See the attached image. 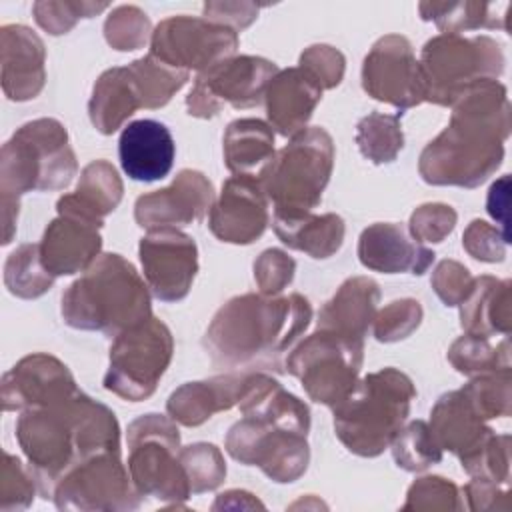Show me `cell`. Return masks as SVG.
<instances>
[{
    "mask_svg": "<svg viewBox=\"0 0 512 512\" xmlns=\"http://www.w3.org/2000/svg\"><path fill=\"white\" fill-rule=\"evenodd\" d=\"M300 68H304L322 88H334L344 74V56L332 46L316 44L302 52Z\"/></svg>",
    "mask_w": 512,
    "mask_h": 512,
    "instance_id": "f6af8a7d",
    "label": "cell"
},
{
    "mask_svg": "<svg viewBox=\"0 0 512 512\" xmlns=\"http://www.w3.org/2000/svg\"><path fill=\"white\" fill-rule=\"evenodd\" d=\"M394 460L408 472H418L442 460V448L436 444L430 426L422 420L410 422L390 442Z\"/></svg>",
    "mask_w": 512,
    "mask_h": 512,
    "instance_id": "74e56055",
    "label": "cell"
},
{
    "mask_svg": "<svg viewBox=\"0 0 512 512\" xmlns=\"http://www.w3.org/2000/svg\"><path fill=\"white\" fill-rule=\"evenodd\" d=\"M380 292L378 284L370 278L358 276L346 280L340 290L328 300L318 314V328H330L348 336L364 338L374 312Z\"/></svg>",
    "mask_w": 512,
    "mask_h": 512,
    "instance_id": "83f0119b",
    "label": "cell"
},
{
    "mask_svg": "<svg viewBox=\"0 0 512 512\" xmlns=\"http://www.w3.org/2000/svg\"><path fill=\"white\" fill-rule=\"evenodd\" d=\"M466 496L472 510H486V508H510V492L508 484L500 488L498 482L476 478L472 476V482L466 484Z\"/></svg>",
    "mask_w": 512,
    "mask_h": 512,
    "instance_id": "681fc988",
    "label": "cell"
},
{
    "mask_svg": "<svg viewBox=\"0 0 512 512\" xmlns=\"http://www.w3.org/2000/svg\"><path fill=\"white\" fill-rule=\"evenodd\" d=\"M274 158V132L256 118L234 120L224 134V160L230 172L254 176L266 170Z\"/></svg>",
    "mask_w": 512,
    "mask_h": 512,
    "instance_id": "4dcf8cb0",
    "label": "cell"
},
{
    "mask_svg": "<svg viewBox=\"0 0 512 512\" xmlns=\"http://www.w3.org/2000/svg\"><path fill=\"white\" fill-rule=\"evenodd\" d=\"M512 376L510 368H502L496 372L474 376L470 384H466L462 390L476 408V412L484 420L508 416L512 408Z\"/></svg>",
    "mask_w": 512,
    "mask_h": 512,
    "instance_id": "f35d334b",
    "label": "cell"
},
{
    "mask_svg": "<svg viewBox=\"0 0 512 512\" xmlns=\"http://www.w3.org/2000/svg\"><path fill=\"white\" fill-rule=\"evenodd\" d=\"M250 372L216 376L202 382H188L172 392L166 408L172 420L184 426H198L214 412L240 402Z\"/></svg>",
    "mask_w": 512,
    "mask_h": 512,
    "instance_id": "484cf974",
    "label": "cell"
},
{
    "mask_svg": "<svg viewBox=\"0 0 512 512\" xmlns=\"http://www.w3.org/2000/svg\"><path fill=\"white\" fill-rule=\"evenodd\" d=\"M414 396L412 380L396 368L368 374L334 406L338 438L358 456H378L400 432Z\"/></svg>",
    "mask_w": 512,
    "mask_h": 512,
    "instance_id": "8992f818",
    "label": "cell"
},
{
    "mask_svg": "<svg viewBox=\"0 0 512 512\" xmlns=\"http://www.w3.org/2000/svg\"><path fill=\"white\" fill-rule=\"evenodd\" d=\"M432 286L446 306H458L470 294L474 278L462 264L454 260H444L434 270Z\"/></svg>",
    "mask_w": 512,
    "mask_h": 512,
    "instance_id": "c3c4849f",
    "label": "cell"
},
{
    "mask_svg": "<svg viewBox=\"0 0 512 512\" xmlns=\"http://www.w3.org/2000/svg\"><path fill=\"white\" fill-rule=\"evenodd\" d=\"M422 308L418 300H394L374 318V336L380 342H396L418 328Z\"/></svg>",
    "mask_w": 512,
    "mask_h": 512,
    "instance_id": "b9f144b4",
    "label": "cell"
},
{
    "mask_svg": "<svg viewBox=\"0 0 512 512\" xmlns=\"http://www.w3.org/2000/svg\"><path fill=\"white\" fill-rule=\"evenodd\" d=\"M58 208V218L50 222L40 246V260L52 276L76 274L86 270L100 252V226L68 208Z\"/></svg>",
    "mask_w": 512,
    "mask_h": 512,
    "instance_id": "ffe728a7",
    "label": "cell"
},
{
    "mask_svg": "<svg viewBox=\"0 0 512 512\" xmlns=\"http://www.w3.org/2000/svg\"><path fill=\"white\" fill-rule=\"evenodd\" d=\"M294 260L284 254L282 250H266L262 256L254 262V278L262 290V294H278L284 290L286 284L292 282L294 276Z\"/></svg>",
    "mask_w": 512,
    "mask_h": 512,
    "instance_id": "bcb514c9",
    "label": "cell"
},
{
    "mask_svg": "<svg viewBox=\"0 0 512 512\" xmlns=\"http://www.w3.org/2000/svg\"><path fill=\"white\" fill-rule=\"evenodd\" d=\"M150 56L176 70H208L238 48L234 28L204 18L174 16L152 32Z\"/></svg>",
    "mask_w": 512,
    "mask_h": 512,
    "instance_id": "5bb4252c",
    "label": "cell"
},
{
    "mask_svg": "<svg viewBox=\"0 0 512 512\" xmlns=\"http://www.w3.org/2000/svg\"><path fill=\"white\" fill-rule=\"evenodd\" d=\"M456 224V212L446 204H424L412 212L410 234L416 242H442Z\"/></svg>",
    "mask_w": 512,
    "mask_h": 512,
    "instance_id": "ee69618b",
    "label": "cell"
},
{
    "mask_svg": "<svg viewBox=\"0 0 512 512\" xmlns=\"http://www.w3.org/2000/svg\"><path fill=\"white\" fill-rule=\"evenodd\" d=\"M410 508H448L458 510L462 508L458 488L440 476H424L416 480L408 490V502L404 510Z\"/></svg>",
    "mask_w": 512,
    "mask_h": 512,
    "instance_id": "7bdbcfd3",
    "label": "cell"
},
{
    "mask_svg": "<svg viewBox=\"0 0 512 512\" xmlns=\"http://www.w3.org/2000/svg\"><path fill=\"white\" fill-rule=\"evenodd\" d=\"M468 254L482 262H502L506 256V244L508 240L502 236L500 228L490 226L484 220H474L462 240Z\"/></svg>",
    "mask_w": 512,
    "mask_h": 512,
    "instance_id": "7dc6e473",
    "label": "cell"
},
{
    "mask_svg": "<svg viewBox=\"0 0 512 512\" xmlns=\"http://www.w3.org/2000/svg\"><path fill=\"white\" fill-rule=\"evenodd\" d=\"M122 198V182L106 160L90 162L80 176L74 194H64L58 204L70 208L82 216L102 222L108 212H112Z\"/></svg>",
    "mask_w": 512,
    "mask_h": 512,
    "instance_id": "d6a6232c",
    "label": "cell"
},
{
    "mask_svg": "<svg viewBox=\"0 0 512 512\" xmlns=\"http://www.w3.org/2000/svg\"><path fill=\"white\" fill-rule=\"evenodd\" d=\"M362 350L364 338L318 328L292 350L284 366L314 402L334 408L358 382Z\"/></svg>",
    "mask_w": 512,
    "mask_h": 512,
    "instance_id": "8fae6325",
    "label": "cell"
},
{
    "mask_svg": "<svg viewBox=\"0 0 512 512\" xmlns=\"http://www.w3.org/2000/svg\"><path fill=\"white\" fill-rule=\"evenodd\" d=\"M310 320L312 306L300 294H242L216 312L202 344L214 366L282 372L286 352Z\"/></svg>",
    "mask_w": 512,
    "mask_h": 512,
    "instance_id": "7a4b0ae2",
    "label": "cell"
},
{
    "mask_svg": "<svg viewBox=\"0 0 512 512\" xmlns=\"http://www.w3.org/2000/svg\"><path fill=\"white\" fill-rule=\"evenodd\" d=\"M430 432L442 450L454 452L468 470L494 438V430L476 412L464 390H454L436 402L430 412Z\"/></svg>",
    "mask_w": 512,
    "mask_h": 512,
    "instance_id": "44dd1931",
    "label": "cell"
},
{
    "mask_svg": "<svg viewBox=\"0 0 512 512\" xmlns=\"http://www.w3.org/2000/svg\"><path fill=\"white\" fill-rule=\"evenodd\" d=\"M448 358L458 372L468 376H480L502 368H510L506 338L498 346H492L488 336L466 334L452 344Z\"/></svg>",
    "mask_w": 512,
    "mask_h": 512,
    "instance_id": "d590c367",
    "label": "cell"
},
{
    "mask_svg": "<svg viewBox=\"0 0 512 512\" xmlns=\"http://www.w3.org/2000/svg\"><path fill=\"white\" fill-rule=\"evenodd\" d=\"M360 262L378 272L424 274L434 262V252L416 242L402 224L378 222L368 226L358 242Z\"/></svg>",
    "mask_w": 512,
    "mask_h": 512,
    "instance_id": "cb8c5ba5",
    "label": "cell"
},
{
    "mask_svg": "<svg viewBox=\"0 0 512 512\" xmlns=\"http://www.w3.org/2000/svg\"><path fill=\"white\" fill-rule=\"evenodd\" d=\"M276 74L278 66L260 56L226 58L198 74L186 98L188 114L210 118L224 104L234 108L256 106Z\"/></svg>",
    "mask_w": 512,
    "mask_h": 512,
    "instance_id": "4fadbf2b",
    "label": "cell"
},
{
    "mask_svg": "<svg viewBox=\"0 0 512 512\" xmlns=\"http://www.w3.org/2000/svg\"><path fill=\"white\" fill-rule=\"evenodd\" d=\"M172 334L164 322L148 320L114 336L104 388L132 402L148 398L172 360Z\"/></svg>",
    "mask_w": 512,
    "mask_h": 512,
    "instance_id": "7c38bea8",
    "label": "cell"
},
{
    "mask_svg": "<svg viewBox=\"0 0 512 512\" xmlns=\"http://www.w3.org/2000/svg\"><path fill=\"white\" fill-rule=\"evenodd\" d=\"M334 144L324 128H306L292 136L260 174L274 212H312L330 180Z\"/></svg>",
    "mask_w": 512,
    "mask_h": 512,
    "instance_id": "52a82bcc",
    "label": "cell"
},
{
    "mask_svg": "<svg viewBox=\"0 0 512 512\" xmlns=\"http://www.w3.org/2000/svg\"><path fill=\"white\" fill-rule=\"evenodd\" d=\"M118 156L128 178L154 182L172 170L176 144L166 124L142 118L126 124L118 140Z\"/></svg>",
    "mask_w": 512,
    "mask_h": 512,
    "instance_id": "603a6c76",
    "label": "cell"
},
{
    "mask_svg": "<svg viewBox=\"0 0 512 512\" xmlns=\"http://www.w3.org/2000/svg\"><path fill=\"white\" fill-rule=\"evenodd\" d=\"M214 190L210 180L196 170H182L162 190L142 194L134 206V218L142 228H174L204 218L212 208Z\"/></svg>",
    "mask_w": 512,
    "mask_h": 512,
    "instance_id": "d6986e66",
    "label": "cell"
},
{
    "mask_svg": "<svg viewBox=\"0 0 512 512\" xmlns=\"http://www.w3.org/2000/svg\"><path fill=\"white\" fill-rule=\"evenodd\" d=\"M208 226L216 238L232 244H250L262 236L268 226V198L260 178H228L210 208Z\"/></svg>",
    "mask_w": 512,
    "mask_h": 512,
    "instance_id": "ac0fdd59",
    "label": "cell"
},
{
    "mask_svg": "<svg viewBox=\"0 0 512 512\" xmlns=\"http://www.w3.org/2000/svg\"><path fill=\"white\" fill-rule=\"evenodd\" d=\"M150 316L148 286L120 254L96 258L62 294V318L72 328L118 336Z\"/></svg>",
    "mask_w": 512,
    "mask_h": 512,
    "instance_id": "5b68a950",
    "label": "cell"
},
{
    "mask_svg": "<svg viewBox=\"0 0 512 512\" xmlns=\"http://www.w3.org/2000/svg\"><path fill=\"white\" fill-rule=\"evenodd\" d=\"M148 32H150V22L146 14L136 6L116 8L104 24L106 40L116 50L140 48L146 42Z\"/></svg>",
    "mask_w": 512,
    "mask_h": 512,
    "instance_id": "60d3db41",
    "label": "cell"
},
{
    "mask_svg": "<svg viewBox=\"0 0 512 512\" xmlns=\"http://www.w3.org/2000/svg\"><path fill=\"white\" fill-rule=\"evenodd\" d=\"M400 116L372 112L358 122L356 142L360 152L374 164L392 162L404 146V136L400 130Z\"/></svg>",
    "mask_w": 512,
    "mask_h": 512,
    "instance_id": "e575fe53",
    "label": "cell"
},
{
    "mask_svg": "<svg viewBox=\"0 0 512 512\" xmlns=\"http://www.w3.org/2000/svg\"><path fill=\"white\" fill-rule=\"evenodd\" d=\"M4 32L16 44V48L4 44L2 50L6 62L14 60V72L4 76V90H8L10 84H14V90L8 94V98H34L44 84V46L40 38L24 26H6Z\"/></svg>",
    "mask_w": 512,
    "mask_h": 512,
    "instance_id": "1f68e13d",
    "label": "cell"
},
{
    "mask_svg": "<svg viewBox=\"0 0 512 512\" xmlns=\"http://www.w3.org/2000/svg\"><path fill=\"white\" fill-rule=\"evenodd\" d=\"M128 472L140 496L178 502L190 498L188 474L178 458L180 434L172 420L146 414L128 428Z\"/></svg>",
    "mask_w": 512,
    "mask_h": 512,
    "instance_id": "30bf717a",
    "label": "cell"
},
{
    "mask_svg": "<svg viewBox=\"0 0 512 512\" xmlns=\"http://www.w3.org/2000/svg\"><path fill=\"white\" fill-rule=\"evenodd\" d=\"M450 124L420 156V174L428 184L474 188L504 158L510 134V102L504 84L478 80L452 104Z\"/></svg>",
    "mask_w": 512,
    "mask_h": 512,
    "instance_id": "6da1fadb",
    "label": "cell"
},
{
    "mask_svg": "<svg viewBox=\"0 0 512 512\" xmlns=\"http://www.w3.org/2000/svg\"><path fill=\"white\" fill-rule=\"evenodd\" d=\"M238 408L244 418L226 436L228 454L246 466L262 468L276 482L302 476L310 460L308 406L270 376L250 372Z\"/></svg>",
    "mask_w": 512,
    "mask_h": 512,
    "instance_id": "277c9868",
    "label": "cell"
},
{
    "mask_svg": "<svg viewBox=\"0 0 512 512\" xmlns=\"http://www.w3.org/2000/svg\"><path fill=\"white\" fill-rule=\"evenodd\" d=\"M362 86L372 98L400 108V114L424 102L420 66L404 36L390 34L372 46L364 58Z\"/></svg>",
    "mask_w": 512,
    "mask_h": 512,
    "instance_id": "2e32d148",
    "label": "cell"
},
{
    "mask_svg": "<svg viewBox=\"0 0 512 512\" xmlns=\"http://www.w3.org/2000/svg\"><path fill=\"white\" fill-rule=\"evenodd\" d=\"M272 226L284 244L302 250L312 258L332 256L342 246L344 238V220L336 214L316 216L312 212H274Z\"/></svg>",
    "mask_w": 512,
    "mask_h": 512,
    "instance_id": "f546056e",
    "label": "cell"
},
{
    "mask_svg": "<svg viewBox=\"0 0 512 512\" xmlns=\"http://www.w3.org/2000/svg\"><path fill=\"white\" fill-rule=\"evenodd\" d=\"M120 462V450L94 454L74 466L56 484L52 500L70 510H130L140 494Z\"/></svg>",
    "mask_w": 512,
    "mask_h": 512,
    "instance_id": "9a60e30c",
    "label": "cell"
},
{
    "mask_svg": "<svg viewBox=\"0 0 512 512\" xmlns=\"http://www.w3.org/2000/svg\"><path fill=\"white\" fill-rule=\"evenodd\" d=\"M140 262L152 294L164 302L182 300L198 270V250L176 228H154L140 240Z\"/></svg>",
    "mask_w": 512,
    "mask_h": 512,
    "instance_id": "e0dca14e",
    "label": "cell"
},
{
    "mask_svg": "<svg viewBox=\"0 0 512 512\" xmlns=\"http://www.w3.org/2000/svg\"><path fill=\"white\" fill-rule=\"evenodd\" d=\"M322 90L324 88L300 66L278 70L264 92L272 128L282 136H296L306 130V122L320 102Z\"/></svg>",
    "mask_w": 512,
    "mask_h": 512,
    "instance_id": "d4e9b609",
    "label": "cell"
},
{
    "mask_svg": "<svg viewBox=\"0 0 512 512\" xmlns=\"http://www.w3.org/2000/svg\"><path fill=\"white\" fill-rule=\"evenodd\" d=\"M68 134L58 120L40 118L24 124L2 148V186L18 194L58 190L76 174Z\"/></svg>",
    "mask_w": 512,
    "mask_h": 512,
    "instance_id": "9c48e42d",
    "label": "cell"
},
{
    "mask_svg": "<svg viewBox=\"0 0 512 512\" xmlns=\"http://www.w3.org/2000/svg\"><path fill=\"white\" fill-rule=\"evenodd\" d=\"M460 306V324L466 334L492 338L510 332V280L480 276Z\"/></svg>",
    "mask_w": 512,
    "mask_h": 512,
    "instance_id": "f1b7e54d",
    "label": "cell"
},
{
    "mask_svg": "<svg viewBox=\"0 0 512 512\" xmlns=\"http://www.w3.org/2000/svg\"><path fill=\"white\" fill-rule=\"evenodd\" d=\"M418 66L424 100L452 106L474 82L496 80L504 70V54L488 36L440 34L424 44Z\"/></svg>",
    "mask_w": 512,
    "mask_h": 512,
    "instance_id": "ba28073f",
    "label": "cell"
},
{
    "mask_svg": "<svg viewBox=\"0 0 512 512\" xmlns=\"http://www.w3.org/2000/svg\"><path fill=\"white\" fill-rule=\"evenodd\" d=\"M52 282L54 276L42 264L38 244H24L10 254L6 262V286L12 294L36 298L44 294Z\"/></svg>",
    "mask_w": 512,
    "mask_h": 512,
    "instance_id": "8d00e7d4",
    "label": "cell"
},
{
    "mask_svg": "<svg viewBox=\"0 0 512 512\" xmlns=\"http://www.w3.org/2000/svg\"><path fill=\"white\" fill-rule=\"evenodd\" d=\"M508 4L496 6V4H478V2H452V4H434V2H422L420 14L422 20H432L444 34H460L462 30H474V28H504L506 26L500 20H506V12L500 14V10H506Z\"/></svg>",
    "mask_w": 512,
    "mask_h": 512,
    "instance_id": "836d02e7",
    "label": "cell"
},
{
    "mask_svg": "<svg viewBox=\"0 0 512 512\" xmlns=\"http://www.w3.org/2000/svg\"><path fill=\"white\" fill-rule=\"evenodd\" d=\"M38 492L52 498L56 484L94 454L120 450V428L112 410L84 392L40 408H28L16 426Z\"/></svg>",
    "mask_w": 512,
    "mask_h": 512,
    "instance_id": "3957f363",
    "label": "cell"
},
{
    "mask_svg": "<svg viewBox=\"0 0 512 512\" xmlns=\"http://www.w3.org/2000/svg\"><path fill=\"white\" fill-rule=\"evenodd\" d=\"M178 458L188 474L192 492L214 490L226 476L222 454L212 444H192L178 450Z\"/></svg>",
    "mask_w": 512,
    "mask_h": 512,
    "instance_id": "ab89813d",
    "label": "cell"
},
{
    "mask_svg": "<svg viewBox=\"0 0 512 512\" xmlns=\"http://www.w3.org/2000/svg\"><path fill=\"white\" fill-rule=\"evenodd\" d=\"M138 108H144V96L130 66L106 70L94 84L88 104L90 120L102 134L118 130Z\"/></svg>",
    "mask_w": 512,
    "mask_h": 512,
    "instance_id": "4316f807",
    "label": "cell"
},
{
    "mask_svg": "<svg viewBox=\"0 0 512 512\" xmlns=\"http://www.w3.org/2000/svg\"><path fill=\"white\" fill-rule=\"evenodd\" d=\"M508 192H510V176L504 174L500 180H496L488 192V200H486V208L488 214L500 224V232L502 236L510 242V234H508Z\"/></svg>",
    "mask_w": 512,
    "mask_h": 512,
    "instance_id": "f907efd6",
    "label": "cell"
},
{
    "mask_svg": "<svg viewBox=\"0 0 512 512\" xmlns=\"http://www.w3.org/2000/svg\"><path fill=\"white\" fill-rule=\"evenodd\" d=\"M78 392L70 370L54 356L34 354L20 360L2 384L4 408H40Z\"/></svg>",
    "mask_w": 512,
    "mask_h": 512,
    "instance_id": "7402d4cb",
    "label": "cell"
}]
</instances>
